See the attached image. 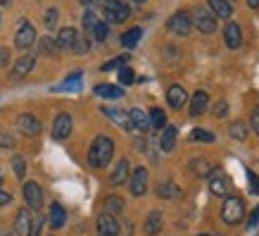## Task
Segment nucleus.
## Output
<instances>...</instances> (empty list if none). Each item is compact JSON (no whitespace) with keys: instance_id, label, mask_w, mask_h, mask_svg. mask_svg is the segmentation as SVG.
Segmentation results:
<instances>
[{"instance_id":"6e6d98bb","label":"nucleus","mask_w":259,"mask_h":236,"mask_svg":"<svg viewBox=\"0 0 259 236\" xmlns=\"http://www.w3.org/2000/svg\"><path fill=\"white\" fill-rule=\"evenodd\" d=\"M200 236H209V234H200Z\"/></svg>"},{"instance_id":"6ab92c4d","label":"nucleus","mask_w":259,"mask_h":236,"mask_svg":"<svg viewBox=\"0 0 259 236\" xmlns=\"http://www.w3.org/2000/svg\"><path fill=\"white\" fill-rule=\"evenodd\" d=\"M176 136H179V129H176V126H164V129H162V136H159V148H162V153H171L174 146H176Z\"/></svg>"},{"instance_id":"8fccbe9b","label":"nucleus","mask_w":259,"mask_h":236,"mask_svg":"<svg viewBox=\"0 0 259 236\" xmlns=\"http://www.w3.org/2000/svg\"><path fill=\"white\" fill-rule=\"evenodd\" d=\"M247 5H250L252 10H257L259 8V0H247Z\"/></svg>"},{"instance_id":"aec40b11","label":"nucleus","mask_w":259,"mask_h":236,"mask_svg":"<svg viewBox=\"0 0 259 236\" xmlns=\"http://www.w3.org/2000/svg\"><path fill=\"white\" fill-rule=\"evenodd\" d=\"M207 105H209V95L204 93V91H197V93L193 95V100H190V115H193V117L204 115V112H207Z\"/></svg>"},{"instance_id":"f257e3e1","label":"nucleus","mask_w":259,"mask_h":236,"mask_svg":"<svg viewBox=\"0 0 259 236\" xmlns=\"http://www.w3.org/2000/svg\"><path fill=\"white\" fill-rule=\"evenodd\" d=\"M112 155H114V141L110 136H95L91 148H88V165L100 170V167L110 165Z\"/></svg>"},{"instance_id":"4be33fe9","label":"nucleus","mask_w":259,"mask_h":236,"mask_svg":"<svg viewBox=\"0 0 259 236\" xmlns=\"http://www.w3.org/2000/svg\"><path fill=\"white\" fill-rule=\"evenodd\" d=\"M209 12L214 17H219V19H228L233 15V8H231L228 0H209Z\"/></svg>"},{"instance_id":"2eb2a0df","label":"nucleus","mask_w":259,"mask_h":236,"mask_svg":"<svg viewBox=\"0 0 259 236\" xmlns=\"http://www.w3.org/2000/svg\"><path fill=\"white\" fill-rule=\"evenodd\" d=\"M166 100H169V105H171L174 110H181V108L188 103V93H186L183 86L174 84V86H169V91H166Z\"/></svg>"},{"instance_id":"dca6fc26","label":"nucleus","mask_w":259,"mask_h":236,"mask_svg":"<svg viewBox=\"0 0 259 236\" xmlns=\"http://www.w3.org/2000/svg\"><path fill=\"white\" fill-rule=\"evenodd\" d=\"M224 39H226V46L231 50H238L240 43H243V33H240V26L236 22H228L226 29H224Z\"/></svg>"},{"instance_id":"4c0bfd02","label":"nucleus","mask_w":259,"mask_h":236,"mask_svg":"<svg viewBox=\"0 0 259 236\" xmlns=\"http://www.w3.org/2000/svg\"><path fill=\"white\" fill-rule=\"evenodd\" d=\"M126 62H128V55L114 57V60H110V62H105V64H102V72H112V70H119V67H124Z\"/></svg>"},{"instance_id":"e433bc0d","label":"nucleus","mask_w":259,"mask_h":236,"mask_svg":"<svg viewBox=\"0 0 259 236\" xmlns=\"http://www.w3.org/2000/svg\"><path fill=\"white\" fill-rule=\"evenodd\" d=\"M190 141H200V143H212L214 141V134L212 131H202V129H195L190 134Z\"/></svg>"},{"instance_id":"7ed1b4c3","label":"nucleus","mask_w":259,"mask_h":236,"mask_svg":"<svg viewBox=\"0 0 259 236\" xmlns=\"http://www.w3.org/2000/svg\"><path fill=\"white\" fill-rule=\"evenodd\" d=\"M105 17L114 24H121L131 17V8L126 0H105Z\"/></svg>"},{"instance_id":"20e7f679","label":"nucleus","mask_w":259,"mask_h":236,"mask_svg":"<svg viewBox=\"0 0 259 236\" xmlns=\"http://www.w3.org/2000/svg\"><path fill=\"white\" fill-rule=\"evenodd\" d=\"M83 29H86V33L88 36H93L95 41H105L107 39V33H110L107 24L100 22V19L95 17V12H86V15H83Z\"/></svg>"},{"instance_id":"a878e982","label":"nucleus","mask_w":259,"mask_h":236,"mask_svg":"<svg viewBox=\"0 0 259 236\" xmlns=\"http://www.w3.org/2000/svg\"><path fill=\"white\" fill-rule=\"evenodd\" d=\"M162 231V213H157V210H152V213L148 215V220H145V234L148 236H155Z\"/></svg>"},{"instance_id":"f03ea898","label":"nucleus","mask_w":259,"mask_h":236,"mask_svg":"<svg viewBox=\"0 0 259 236\" xmlns=\"http://www.w3.org/2000/svg\"><path fill=\"white\" fill-rule=\"evenodd\" d=\"M221 217H224L226 224H238V222H243V217H245L243 200H240L238 196H226L224 208H221Z\"/></svg>"},{"instance_id":"3c124183","label":"nucleus","mask_w":259,"mask_h":236,"mask_svg":"<svg viewBox=\"0 0 259 236\" xmlns=\"http://www.w3.org/2000/svg\"><path fill=\"white\" fill-rule=\"evenodd\" d=\"M0 236H12V234H10L8 229H0Z\"/></svg>"},{"instance_id":"4468645a","label":"nucleus","mask_w":259,"mask_h":236,"mask_svg":"<svg viewBox=\"0 0 259 236\" xmlns=\"http://www.w3.org/2000/svg\"><path fill=\"white\" fill-rule=\"evenodd\" d=\"M102 115L110 117L114 124H119L121 129H126V131L134 129V126H131V119H128V112H124L121 108H107V105H105V108H102Z\"/></svg>"},{"instance_id":"0eeeda50","label":"nucleus","mask_w":259,"mask_h":236,"mask_svg":"<svg viewBox=\"0 0 259 236\" xmlns=\"http://www.w3.org/2000/svg\"><path fill=\"white\" fill-rule=\"evenodd\" d=\"M128 191L134 196H143L148 191V170L145 167H136L134 174L128 177Z\"/></svg>"},{"instance_id":"09e8293b","label":"nucleus","mask_w":259,"mask_h":236,"mask_svg":"<svg viewBox=\"0 0 259 236\" xmlns=\"http://www.w3.org/2000/svg\"><path fill=\"white\" fill-rule=\"evenodd\" d=\"M8 203H12V196H10L8 191L0 189V205H8Z\"/></svg>"},{"instance_id":"37998d69","label":"nucleus","mask_w":259,"mask_h":236,"mask_svg":"<svg viewBox=\"0 0 259 236\" xmlns=\"http://www.w3.org/2000/svg\"><path fill=\"white\" fill-rule=\"evenodd\" d=\"M250 124H252V131L259 136V105L252 110V115H250Z\"/></svg>"},{"instance_id":"72a5a7b5","label":"nucleus","mask_w":259,"mask_h":236,"mask_svg":"<svg viewBox=\"0 0 259 236\" xmlns=\"http://www.w3.org/2000/svg\"><path fill=\"white\" fill-rule=\"evenodd\" d=\"M55 50H57V43L50 39V36H43V39L38 41V53L40 55H53Z\"/></svg>"},{"instance_id":"58836bf2","label":"nucleus","mask_w":259,"mask_h":236,"mask_svg":"<svg viewBox=\"0 0 259 236\" xmlns=\"http://www.w3.org/2000/svg\"><path fill=\"white\" fill-rule=\"evenodd\" d=\"M12 167H15V174L19 179H24V174H26V160L22 155H15L12 157Z\"/></svg>"},{"instance_id":"9d476101","label":"nucleus","mask_w":259,"mask_h":236,"mask_svg":"<svg viewBox=\"0 0 259 236\" xmlns=\"http://www.w3.org/2000/svg\"><path fill=\"white\" fill-rule=\"evenodd\" d=\"M15 231L19 236H31L33 231V215L29 213V208H22L15 217Z\"/></svg>"},{"instance_id":"603ef678","label":"nucleus","mask_w":259,"mask_h":236,"mask_svg":"<svg viewBox=\"0 0 259 236\" xmlns=\"http://www.w3.org/2000/svg\"><path fill=\"white\" fill-rule=\"evenodd\" d=\"M81 3H83V5H91V3H93V0H81Z\"/></svg>"},{"instance_id":"7c9ffc66","label":"nucleus","mask_w":259,"mask_h":236,"mask_svg":"<svg viewBox=\"0 0 259 236\" xmlns=\"http://www.w3.org/2000/svg\"><path fill=\"white\" fill-rule=\"evenodd\" d=\"M190 170L197 174V177H204V174L214 172V167L207 162V160H202V157H195V160H190Z\"/></svg>"},{"instance_id":"423d86ee","label":"nucleus","mask_w":259,"mask_h":236,"mask_svg":"<svg viewBox=\"0 0 259 236\" xmlns=\"http://www.w3.org/2000/svg\"><path fill=\"white\" fill-rule=\"evenodd\" d=\"M166 29L176 36H188L193 31V22H190V15L186 12H176L174 17H169V22H166Z\"/></svg>"},{"instance_id":"2f4dec72","label":"nucleus","mask_w":259,"mask_h":236,"mask_svg":"<svg viewBox=\"0 0 259 236\" xmlns=\"http://www.w3.org/2000/svg\"><path fill=\"white\" fill-rule=\"evenodd\" d=\"M150 119V129H162V126L166 124V117H164V112L159 110V108H152L148 115Z\"/></svg>"},{"instance_id":"393cba45","label":"nucleus","mask_w":259,"mask_h":236,"mask_svg":"<svg viewBox=\"0 0 259 236\" xmlns=\"http://www.w3.org/2000/svg\"><path fill=\"white\" fill-rule=\"evenodd\" d=\"M128 119H131V126L138 129V131H148L150 129V119H148V115H145L141 108H134V110L128 112Z\"/></svg>"},{"instance_id":"f8f14e48","label":"nucleus","mask_w":259,"mask_h":236,"mask_svg":"<svg viewBox=\"0 0 259 236\" xmlns=\"http://www.w3.org/2000/svg\"><path fill=\"white\" fill-rule=\"evenodd\" d=\"M71 117L67 115V112H62V115H57L55 122H53V136H55L57 141H64L67 136L71 134Z\"/></svg>"},{"instance_id":"f704fd0d","label":"nucleus","mask_w":259,"mask_h":236,"mask_svg":"<svg viewBox=\"0 0 259 236\" xmlns=\"http://www.w3.org/2000/svg\"><path fill=\"white\" fill-rule=\"evenodd\" d=\"M228 134H231V139H238V141H245V139H247V131H245L243 122H233V124L228 126Z\"/></svg>"},{"instance_id":"39448f33","label":"nucleus","mask_w":259,"mask_h":236,"mask_svg":"<svg viewBox=\"0 0 259 236\" xmlns=\"http://www.w3.org/2000/svg\"><path fill=\"white\" fill-rule=\"evenodd\" d=\"M190 22L195 24L202 33H214L217 31V17L204 8H197L195 12H193V19H190Z\"/></svg>"},{"instance_id":"1a4fd4ad","label":"nucleus","mask_w":259,"mask_h":236,"mask_svg":"<svg viewBox=\"0 0 259 236\" xmlns=\"http://www.w3.org/2000/svg\"><path fill=\"white\" fill-rule=\"evenodd\" d=\"M33 41H36V29H33L29 22H22L19 24V31H17V36H15V46L19 48V50H29Z\"/></svg>"},{"instance_id":"864d4df0","label":"nucleus","mask_w":259,"mask_h":236,"mask_svg":"<svg viewBox=\"0 0 259 236\" xmlns=\"http://www.w3.org/2000/svg\"><path fill=\"white\" fill-rule=\"evenodd\" d=\"M0 184H3V170H0Z\"/></svg>"},{"instance_id":"ddd939ff","label":"nucleus","mask_w":259,"mask_h":236,"mask_svg":"<svg viewBox=\"0 0 259 236\" xmlns=\"http://www.w3.org/2000/svg\"><path fill=\"white\" fill-rule=\"evenodd\" d=\"M98 236H119V222L117 217L102 213L98 217Z\"/></svg>"},{"instance_id":"c85d7f7f","label":"nucleus","mask_w":259,"mask_h":236,"mask_svg":"<svg viewBox=\"0 0 259 236\" xmlns=\"http://www.w3.org/2000/svg\"><path fill=\"white\" fill-rule=\"evenodd\" d=\"M124 210V200L119 196H110L105 200V215H112V217H117L119 213Z\"/></svg>"},{"instance_id":"5701e85b","label":"nucleus","mask_w":259,"mask_h":236,"mask_svg":"<svg viewBox=\"0 0 259 236\" xmlns=\"http://www.w3.org/2000/svg\"><path fill=\"white\" fill-rule=\"evenodd\" d=\"M93 91H95V95H100V98H110V100H117V98L124 95V88L114 86V84H98Z\"/></svg>"},{"instance_id":"49530a36","label":"nucleus","mask_w":259,"mask_h":236,"mask_svg":"<svg viewBox=\"0 0 259 236\" xmlns=\"http://www.w3.org/2000/svg\"><path fill=\"white\" fill-rule=\"evenodd\" d=\"M8 64H10V50L0 48V67H8Z\"/></svg>"},{"instance_id":"6e6552de","label":"nucleus","mask_w":259,"mask_h":236,"mask_svg":"<svg viewBox=\"0 0 259 236\" xmlns=\"http://www.w3.org/2000/svg\"><path fill=\"white\" fill-rule=\"evenodd\" d=\"M24 200L29 203L31 210H40L43 208V191L36 181H26L24 184Z\"/></svg>"},{"instance_id":"de8ad7c7","label":"nucleus","mask_w":259,"mask_h":236,"mask_svg":"<svg viewBox=\"0 0 259 236\" xmlns=\"http://www.w3.org/2000/svg\"><path fill=\"white\" fill-rule=\"evenodd\" d=\"M257 222H259V205H257V208H254V213L250 215V224H247V227H250V229H254V227H257Z\"/></svg>"},{"instance_id":"c756f323","label":"nucleus","mask_w":259,"mask_h":236,"mask_svg":"<svg viewBox=\"0 0 259 236\" xmlns=\"http://www.w3.org/2000/svg\"><path fill=\"white\" fill-rule=\"evenodd\" d=\"M141 36H143V29L141 26H134V29H128V31L121 36V46L124 48H134L138 41H141Z\"/></svg>"},{"instance_id":"9b49d317","label":"nucleus","mask_w":259,"mask_h":236,"mask_svg":"<svg viewBox=\"0 0 259 236\" xmlns=\"http://www.w3.org/2000/svg\"><path fill=\"white\" fill-rule=\"evenodd\" d=\"M17 126H19V131H22L24 136H38L40 134V119L33 117V115H19V119H17Z\"/></svg>"},{"instance_id":"a19ab883","label":"nucleus","mask_w":259,"mask_h":236,"mask_svg":"<svg viewBox=\"0 0 259 236\" xmlns=\"http://www.w3.org/2000/svg\"><path fill=\"white\" fill-rule=\"evenodd\" d=\"M134 72L128 70V67H121V72H119V81L124 84V86H128V84H134Z\"/></svg>"},{"instance_id":"c9c22d12","label":"nucleus","mask_w":259,"mask_h":236,"mask_svg":"<svg viewBox=\"0 0 259 236\" xmlns=\"http://www.w3.org/2000/svg\"><path fill=\"white\" fill-rule=\"evenodd\" d=\"M157 193L159 196H164V198H171V196H179V189L174 186L171 181H164V184H159L157 186Z\"/></svg>"},{"instance_id":"473e14b6","label":"nucleus","mask_w":259,"mask_h":236,"mask_svg":"<svg viewBox=\"0 0 259 236\" xmlns=\"http://www.w3.org/2000/svg\"><path fill=\"white\" fill-rule=\"evenodd\" d=\"M71 50L76 53V55H86L88 53V41L83 33L76 31V36H74V43H71Z\"/></svg>"},{"instance_id":"412c9836","label":"nucleus","mask_w":259,"mask_h":236,"mask_svg":"<svg viewBox=\"0 0 259 236\" xmlns=\"http://www.w3.org/2000/svg\"><path fill=\"white\" fill-rule=\"evenodd\" d=\"M33 64H36V55H24L22 60H17L15 70H12V79H22L26 77L29 72L33 70Z\"/></svg>"},{"instance_id":"79ce46f5","label":"nucleus","mask_w":259,"mask_h":236,"mask_svg":"<svg viewBox=\"0 0 259 236\" xmlns=\"http://www.w3.org/2000/svg\"><path fill=\"white\" fill-rule=\"evenodd\" d=\"M247 179H250V193L259 196V177L252 172V170H247Z\"/></svg>"},{"instance_id":"a211bd4d","label":"nucleus","mask_w":259,"mask_h":236,"mask_svg":"<svg viewBox=\"0 0 259 236\" xmlns=\"http://www.w3.org/2000/svg\"><path fill=\"white\" fill-rule=\"evenodd\" d=\"M128 172H131V162H128L126 157H121V160L117 162V167H114L112 177H110V184L112 186H121V184L128 179Z\"/></svg>"},{"instance_id":"a18cd8bd","label":"nucleus","mask_w":259,"mask_h":236,"mask_svg":"<svg viewBox=\"0 0 259 236\" xmlns=\"http://www.w3.org/2000/svg\"><path fill=\"white\" fill-rule=\"evenodd\" d=\"M12 146H15V136L0 134V148H12Z\"/></svg>"},{"instance_id":"ea45409f","label":"nucleus","mask_w":259,"mask_h":236,"mask_svg":"<svg viewBox=\"0 0 259 236\" xmlns=\"http://www.w3.org/2000/svg\"><path fill=\"white\" fill-rule=\"evenodd\" d=\"M57 17H60V12H57V8H50V10H48V12H46V26H48V29H55Z\"/></svg>"},{"instance_id":"b1692460","label":"nucleus","mask_w":259,"mask_h":236,"mask_svg":"<svg viewBox=\"0 0 259 236\" xmlns=\"http://www.w3.org/2000/svg\"><path fill=\"white\" fill-rule=\"evenodd\" d=\"M48 222H50V227L53 229H62L64 227V222H67V213H64V208L60 203L50 205V217H48Z\"/></svg>"},{"instance_id":"bb28decb","label":"nucleus","mask_w":259,"mask_h":236,"mask_svg":"<svg viewBox=\"0 0 259 236\" xmlns=\"http://www.w3.org/2000/svg\"><path fill=\"white\" fill-rule=\"evenodd\" d=\"M74 36H76V29H71V26H67V29H60V36H57V48L60 50H71V43H74Z\"/></svg>"},{"instance_id":"cd10ccee","label":"nucleus","mask_w":259,"mask_h":236,"mask_svg":"<svg viewBox=\"0 0 259 236\" xmlns=\"http://www.w3.org/2000/svg\"><path fill=\"white\" fill-rule=\"evenodd\" d=\"M81 77H83V72H81V70H79V72H74L71 77L64 79V81L55 88V91H76V88L81 86Z\"/></svg>"},{"instance_id":"c03bdc74","label":"nucleus","mask_w":259,"mask_h":236,"mask_svg":"<svg viewBox=\"0 0 259 236\" xmlns=\"http://www.w3.org/2000/svg\"><path fill=\"white\" fill-rule=\"evenodd\" d=\"M226 112H228V103L226 100H221L217 108H214V117H226Z\"/></svg>"},{"instance_id":"5fc2aeb1","label":"nucleus","mask_w":259,"mask_h":236,"mask_svg":"<svg viewBox=\"0 0 259 236\" xmlns=\"http://www.w3.org/2000/svg\"><path fill=\"white\" fill-rule=\"evenodd\" d=\"M134 3H145V0H134Z\"/></svg>"},{"instance_id":"f3484780","label":"nucleus","mask_w":259,"mask_h":236,"mask_svg":"<svg viewBox=\"0 0 259 236\" xmlns=\"http://www.w3.org/2000/svg\"><path fill=\"white\" fill-rule=\"evenodd\" d=\"M209 189H212L214 196H228V189H231V179H228L224 172H214V177L209 179Z\"/></svg>"}]
</instances>
